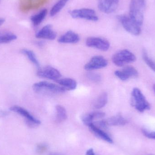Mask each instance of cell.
<instances>
[{
	"label": "cell",
	"mask_w": 155,
	"mask_h": 155,
	"mask_svg": "<svg viewBox=\"0 0 155 155\" xmlns=\"http://www.w3.org/2000/svg\"><path fill=\"white\" fill-rule=\"evenodd\" d=\"M145 7V0H131L129 5V16L140 26L143 22Z\"/></svg>",
	"instance_id": "6da1fadb"
},
{
	"label": "cell",
	"mask_w": 155,
	"mask_h": 155,
	"mask_svg": "<svg viewBox=\"0 0 155 155\" xmlns=\"http://www.w3.org/2000/svg\"><path fill=\"white\" fill-rule=\"evenodd\" d=\"M33 89L35 93L40 94H60L66 90L60 85L47 81H41L35 83Z\"/></svg>",
	"instance_id": "7a4b0ae2"
},
{
	"label": "cell",
	"mask_w": 155,
	"mask_h": 155,
	"mask_svg": "<svg viewBox=\"0 0 155 155\" xmlns=\"http://www.w3.org/2000/svg\"><path fill=\"white\" fill-rule=\"evenodd\" d=\"M131 104L132 106L140 113L151 108V105L142 91L138 88H134L131 93Z\"/></svg>",
	"instance_id": "3957f363"
},
{
	"label": "cell",
	"mask_w": 155,
	"mask_h": 155,
	"mask_svg": "<svg viewBox=\"0 0 155 155\" xmlns=\"http://www.w3.org/2000/svg\"><path fill=\"white\" fill-rule=\"evenodd\" d=\"M136 57L127 50H123L116 53L112 56L113 63L118 67H123L127 64L134 62Z\"/></svg>",
	"instance_id": "277c9868"
},
{
	"label": "cell",
	"mask_w": 155,
	"mask_h": 155,
	"mask_svg": "<svg viewBox=\"0 0 155 155\" xmlns=\"http://www.w3.org/2000/svg\"><path fill=\"white\" fill-rule=\"evenodd\" d=\"M117 20L125 30L133 35H138L141 34V26L135 22L129 16L125 15H117Z\"/></svg>",
	"instance_id": "5b68a950"
},
{
	"label": "cell",
	"mask_w": 155,
	"mask_h": 155,
	"mask_svg": "<svg viewBox=\"0 0 155 155\" xmlns=\"http://www.w3.org/2000/svg\"><path fill=\"white\" fill-rule=\"evenodd\" d=\"M10 110L23 117L25 119L26 124L30 127H37L41 124L40 120L35 117L28 110L22 107L17 105L13 106L10 107Z\"/></svg>",
	"instance_id": "8992f818"
},
{
	"label": "cell",
	"mask_w": 155,
	"mask_h": 155,
	"mask_svg": "<svg viewBox=\"0 0 155 155\" xmlns=\"http://www.w3.org/2000/svg\"><path fill=\"white\" fill-rule=\"evenodd\" d=\"M70 15L74 19H82L96 21L98 17L94 10L89 8H82L70 11Z\"/></svg>",
	"instance_id": "52a82bcc"
},
{
	"label": "cell",
	"mask_w": 155,
	"mask_h": 155,
	"mask_svg": "<svg viewBox=\"0 0 155 155\" xmlns=\"http://www.w3.org/2000/svg\"><path fill=\"white\" fill-rule=\"evenodd\" d=\"M86 45L90 48H95L102 51H107L110 48V44L108 41L98 37H90L87 39Z\"/></svg>",
	"instance_id": "ba28073f"
},
{
	"label": "cell",
	"mask_w": 155,
	"mask_h": 155,
	"mask_svg": "<svg viewBox=\"0 0 155 155\" xmlns=\"http://www.w3.org/2000/svg\"><path fill=\"white\" fill-rule=\"evenodd\" d=\"M38 77L57 81L61 77V74L59 70L52 66H47L38 69L36 73Z\"/></svg>",
	"instance_id": "9c48e42d"
},
{
	"label": "cell",
	"mask_w": 155,
	"mask_h": 155,
	"mask_svg": "<svg viewBox=\"0 0 155 155\" xmlns=\"http://www.w3.org/2000/svg\"><path fill=\"white\" fill-rule=\"evenodd\" d=\"M107 64L108 61L104 57L101 55H95L92 57L89 61L84 66V69L86 71H91L105 68Z\"/></svg>",
	"instance_id": "30bf717a"
},
{
	"label": "cell",
	"mask_w": 155,
	"mask_h": 155,
	"mask_svg": "<svg viewBox=\"0 0 155 155\" xmlns=\"http://www.w3.org/2000/svg\"><path fill=\"white\" fill-rule=\"evenodd\" d=\"M114 74L120 80L125 81L131 78L138 77L139 74L134 67L131 66H126L121 70L115 71Z\"/></svg>",
	"instance_id": "8fae6325"
},
{
	"label": "cell",
	"mask_w": 155,
	"mask_h": 155,
	"mask_svg": "<svg viewBox=\"0 0 155 155\" xmlns=\"http://www.w3.org/2000/svg\"><path fill=\"white\" fill-rule=\"evenodd\" d=\"M119 0H98V8L102 12H114L118 6Z\"/></svg>",
	"instance_id": "7c38bea8"
},
{
	"label": "cell",
	"mask_w": 155,
	"mask_h": 155,
	"mask_svg": "<svg viewBox=\"0 0 155 155\" xmlns=\"http://www.w3.org/2000/svg\"><path fill=\"white\" fill-rule=\"evenodd\" d=\"M35 37L38 39L52 41L57 37V34L54 31L51 25H47L36 33Z\"/></svg>",
	"instance_id": "4fadbf2b"
},
{
	"label": "cell",
	"mask_w": 155,
	"mask_h": 155,
	"mask_svg": "<svg viewBox=\"0 0 155 155\" xmlns=\"http://www.w3.org/2000/svg\"><path fill=\"white\" fill-rule=\"evenodd\" d=\"M105 116L104 112L101 111H94L83 115L81 117L82 122L85 125L88 126L97 119H102Z\"/></svg>",
	"instance_id": "5bb4252c"
},
{
	"label": "cell",
	"mask_w": 155,
	"mask_h": 155,
	"mask_svg": "<svg viewBox=\"0 0 155 155\" xmlns=\"http://www.w3.org/2000/svg\"><path fill=\"white\" fill-rule=\"evenodd\" d=\"M80 37L78 34L72 31L66 32L58 39V42L61 44H76L79 42Z\"/></svg>",
	"instance_id": "9a60e30c"
},
{
	"label": "cell",
	"mask_w": 155,
	"mask_h": 155,
	"mask_svg": "<svg viewBox=\"0 0 155 155\" xmlns=\"http://www.w3.org/2000/svg\"><path fill=\"white\" fill-rule=\"evenodd\" d=\"M90 131L97 138L104 140L109 143H113V140L111 137L107 134L103 129L96 126L92 123L88 126Z\"/></svg>",
	"instance_id": "2e32d148"
},
{
	"label": "cell",
	"mask_w": 155,
	"mask_h": 155,
	"mask_svg": "<svg viewBox=\"0 0 155 155\" xmlns=\"http://www.w3.org/2000/svg\"><path fill=\"white\" fill-rule=\"evenodd\" d=\"M107 127L110 126H122L127 124V119L120 114L113 116L107 119H104Z\"/></svg>",
	"instance_id": "e0dca14e"
},
{
	"label": "cell",
	"mask_w": 155,
	"mask_h": 155,
	"mask_svg": "<svg viewBox=\"0 0 155 155\" xmlns=\"http://www.w3.org/2000/svg\"><path fill=\"white\" fill-rule=\"evenodd\" d=\"M56 83L63 87L66 91H72L76 89L77 83L74 79L70 78H61L56 81Z\"/></svg>",
	"instance_id": "ac0fdd59"
},
{
	"label": "cell",
	"mask_w": 155,
	"mask_h": 155,
	"mask_svg": "<svg viewBox=\"0 0 155 155\" xmlns=\"http://www.w3.org/2000/svg\"><path fill=\"white\" fill-rule=\"evenodd\" d=\"M48 0H23L21 7L25 11L36 9L44 4Z\"/></svg>",
	"instance_id": "d6986e66"
},
{
	"label": "cell",
	"mask_w": 155,
	"mask_h": 155,
	"mask_svg": "<svg viewBox=\"0 0 155 155\" xmlns=\"http://www.w3.org/2000/svg\"><path fill=\"white\" fill-rule=\"evenodd\" d=\"M108 102V95L107 93L103 92L101 93L94 101L93 103V107L95 109H101L105 106Z\"/></svg>",
	"instance_id": "ffe728a7"
},
{
	"label": "cell",
	"mask_w": 155,
	"mask_h": 155,
	"mask_svg": "<svg viewBox=\"0 0 155 155\" xmlns=\"http://www.w3.org/2000/svg\"><path fill=\"white\" fill-rule=\"evenodd\" d=\"M48 13L46 9H43L31 17V21L34 26H38L45 20Z\"/></svg>",
	"instance_id": "44dd1931"
},
{
	"label": "cell",
	"mask_w": 155,
	"mask_h": 155,
	"mask_svg": "<svg viewBox=\"0 0 155 155\" xmlns=\"http://www.w3.org/2000/svg\"><path fill=\"white\" fill-rule=\"evenodd\" d=\"M17 39V36L13 33L0 31V44L11 42Z\"/></svg>",
	"instance_id": "7402d4cb"
},
{
	"label": "cell",
	"mask_w": 155,
	"mask_h": 155,
	"mask_svg": "<svg viewBox=\"0 0 155 155\" xmlns=\"http://www.w3.org/2000/svg\"><path fill=\"white\" fill-rule=\"evenodd\" d=\"M56 117L55 120L58 123H62L67 118V111L63 106L58 105L55 107Z\"/></svg>",
	"instance_id": "603a6c76"
},
{
	"label": "cell",
	"mask_w": 155,
	"mask_h": 155,
	"mask_svg": "<svg viewBox=\"0 0 155 155\" xmlns=\"http://www.w3.org/2000/svg\"><path fill=\"white\" fill-rule=\"evenodd\" d=\"M69 0H59L52 7L50 11V15L54 16L61 12Z\"/></svg>",
	"instance_id": "cb8c5ba5"
},
{
	"label": "cell",
	"mask_w": 155,
	"mask_h": 155,
	"mask_svg": "<svg viewBox=\"0 0 155 155\" xmlns=\"http://www.w3.org/2000/svg\"><path fill=\"white\" fill-rule=\"evenodd\" d=\"M22 53L27 56L29 60L39 69L40 68V63L36 57L35 53L31 50L28 49H23L21 51Z\"/></svg>",
	"instance_id": "d4e9b609"
},
{
	"label": "cell",
	"mask_w": 155,
	"mask_h": 155,
	"mask_svg": "<svg viewBox=\"0 0 155 155\" xmlns=\"http://www.w3.org/2000/svg\"><path fill=\"white\" fill-rule=\"evenodd\" d=\"M143 61L146 63L147 66L155 72V62L153 61L147 54L145 50H144L143 52Z\"/></svg>",
	"instance_id": "484cf974"
},
{
	"label": "cell",
	"mask_w": 155,
	"mask_h": 155,
	"mask_svg": "<svg viewBox=\"0 0 155 155\" xmlns=\"http://www.w3.org/2000/svg\"><path fill=\"white\" fill-rule=\"evenodd\" d=\"M86 76L90 81L95 83H99L102 79L101 75L99 74L93 72L89 71L87 73Z\"/></svg>",
	"instance_id": "4316f807"
},
{
	"label": "cell",
	"mask_w": 155,
	"mask_h": 155,
	"mask_svg": "<svg viewBox=\"0 0 155 155\" xmlns=\"http://www.w3.org/2000/svg\"><path fill=\"white\" fill-rule=\"evenodd\" d=\"M48 149V145L45 143H40L37 146L36 151L38 154L43 153Z\"/></svg>",
	"instance_id": "83f0119b"
},
{
	"label": "cell",
	"mask_w": 155,
	"mask_h": 155,
	"mask_svg": "<svg viewBox=\"0 0 155 155\" xmlns=\"http://www.w3.org/2000/svg\"><path fill=\"white\" fill-rule=\"evenodd\" d=\"M143 134L147 138L150 139H154L155 140V131H151L147 130L146 129H143L142 130Z\"/></svg>",
	"instance_id": "f1b7e54d"
},
{
	"label": "cell",
	"mask_w": 155,
	"mask_h": 155,
	"mask_svg": "<svg viewBox=\"0 0 155 155\" xmlns=\"http://www.w3.org/2000/svg\"><path fill=\"white\" fill-rule=\"evenodd\" d=\"M85 155H97L95 153L94 151L92 148L88 149Z\"/></svg>",
	"instance_id": "f546056e"
},
{
	"label": "cell",
	"mask_w": 155,
	"mask_h": 155,
	"mask_svg": "<svg viewBox=\"0 0 155 155\" xmlns=\"http://www.w3.org/2000/svg\"><path fill=\"white\" fill-rule=\"evenodd\" d=\"M48 155H65L64 154H63L60 153H51L49 154Z\"/></svg>",
	"instance_id": "4dcf8cb0"
},
{
	"label": "cell",
	"mask_w": 155,
	"mask_h": 155,
	"mask_svg": "<svg viewBox=\"0 0 155 155\" xmlns=\"http://www.w3.org/2000/svg\"><path fill=\"white\" fill-rule=\"evenodd\" d=\"M5 21V20L3 18H0V26L3 24L4 23Z\"/></svg>",
	"instance_id": "1f68e13d"
},
{
	"label": "cell",
	"mask_w": 155,
	"mask_h": 155,
	"mask_svg": "<svg viewBox=\"0 0 155 155\" xmlns=\"http://www.w3.org/2000/svg\"><path fill=\"white\" fill-rule=\"evenodd\" d=\"M153 89L155 93V84L153 85Z\"/></svg>",
	"instance_id": "d6a6232c"
},
{
	"label": "cell",
	"mask_w": 155,
	"mask_h": 155,
	"mask_svg": "<svg viewBox=\"0 0 155 155\" xmlns=\"http://www.w3.org/2000/svg\"><path fill=\"white\" fill-rule=\"evenodd\" d=\"M155 155L152 154H148V155Z\"/></svg>",
	"instance_id": "836d02e7"
},
{
	"label": "cell",
	"mask_w": 155,
	"mask_h": 155,
	"mask_svg": "<svg viewBox=\"0 0 155 155\" xmlns=\"http://www.w3.org/2000/svg\"><path fill=\"white\" fill-rule=\"evenodd\" d=\"M0 1H1V0H0Z\"/></svg>",
	"instance_id": "e575fe53"
}]
</instances>
